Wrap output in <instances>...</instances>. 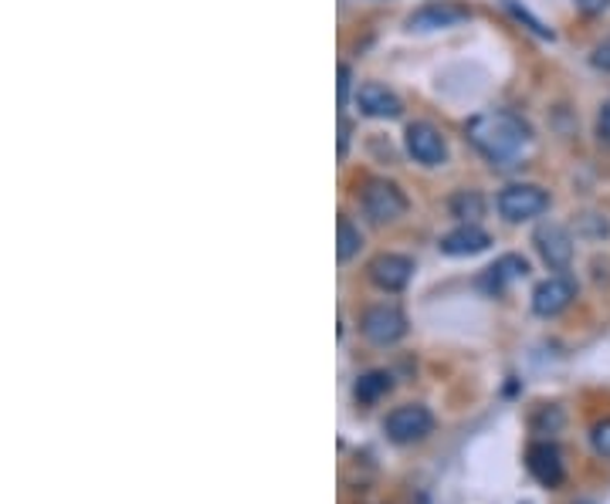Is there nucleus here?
<instances>
[{
  "label": "nucleus",
  "mask_w": 610,
  "mask_h": 504,
  "mask_svg": "<svg viewBox=\"0 0 610 504\" xmlns=\"http://www.w3.org/2000/svg\"><path fill=\"white\" fill-rule=\"evenodd\" d=\"M481 214H486V200H481V193L475 190H462L452 196V217L465 220V224H475Z\"/></svg>",
  "instance_id": "16"
},
{
  "label": "nucleus",
  "mask_w": 610,
  "mask_h": 504,
  "mask_svg": "<svg viewBox=\"0 0 610 504\" xmlns=\"http://www.w3.org/2000/svg\"><path fill=\"white\" fill-rule=\"evenodd\" d=\"M492 244V238L486 230H481L478 224H462L458 230H452V233H444L441 238V254H447V257H471V254H481Z\"/></svg>",
  "instance_id": "11"
},
{
  "label": "nucleus",
  "mask_w": 610,
  "mask_h": 504,
  "mask_svg": "<svg viewBox=\"0 0 610 504\" xmlns=\"http://www.w3.org/2000/svg\"><path fill=\"white\" fill-rule=\"evenodd\" d=\"M349 82H352V72L346 69V64H339V109L346 106V98H349Z\"/></svg>",
  "instance_id": "20"
},
{
  "label": "nucleus",
  "mask_w": 610,
  "mask_h": 504,
  "mask_svg": "<svg viewBox=\"0 0 610 504\" xmlns=\"http://www.w3.org/2000/svg\"><path fill=\"white\" fill-rule=\"evenodd\" d=\"M526 275H529L526 257H519V254H505V257H499V261L489 267V275L481 278V288H486V291H502L509 281H519V278H526Z\"/></svg>",
  "instance_id": "14"
},
{
  "label": "nucleus",
  "mask_w": 610,
  "mask_h": 504,
  "mask_svg": "<svg viewBox=\"0 0 610 504\" xmlns=\"http://www.w3.org/2000/svg\"><path fill=\"white\" fill-rule=\"evenodd\" d=\"M526 467L529 475L542 484V488H557L563 481V454L557 444L550 441H536L529 451H526Z\"/></svg>",
  "instance_id": "8"
},
{
  "label": "nucleus",
  "mask_w": 610,
  "mask_h": 504,
  "mask_svg": "<svg viewBox=\"0 0 610 504\" xmlns=\"http://www.w3.org/2000/svg\"><path fill=\"white\" fill-rule=\"evenodd\" d=\"M468 140L495 166H516L533 143V129L516 112H481L468 122Z\"/></svg>",
  "instance_id": "1"
},
{
  "label": "nucleus",
  "mask_w": 610,
  "mask_h": 504,
  "mask_svg": "<svg viewBox=\"0 0 610 504\" xmlns=\"http://www.w3.org/2000/svg\"><path fill=\"white\" fill-rule=\"evenodd\" d=\"M349 132H352V125H349L346 119H339V156H346V146H349Z\"/></svg>",
  "instance_id": "22"
},
{
  "label": "nucleus",
  "mask_w": 610,
  "mask_h": 504,
  "mask_svg": "<svg viewBox=\"0 0 610 504\" xmlns=\"http://www.w3.org/2000/svg\"><path fill=\"white\" fill-rule=\"evenodd\" d=\"M573 4L581 11H587V14H597V11H603L610 4V0H573Z\"/></svg>",
  "instance_id": "21"
},
{
  "label": "nucleus",
  "mask_w": 610,
  "mask_h": 504,
  "mask_svg": "<svg viewBox=\"0 0 610 504\" xmlns=\"http://www.w3.org/2000/svg\"><path fill=\"white\" fill-rule=\"evenodd\" d=\"M576 298V285L570 278H546L542 285H536L533 291V312L539 319H553L563 309H570V301Z\"/></svg>",
  "instance_id": "9"
},
{
  "label": "nucleus",
  "mask_w": 610,
  "mask_h": 504,
  "mask_svg": "<svg viewBox=\"0 0 610 504\" xmlns=\"http://www.w3.org/2000/svg\"><path fill=\"white\" fill-rule=\"evenodd\" d=\"M363 248V233H360V227H352V220L349 217H339V248H336V257L346 264L352 254H357Z\"/></svg>",
  "instance_id": "17"
},
{
  "label": "nucleus",
  "mask_w": 610,
  "mask_h": 504,
  "mask_svg": "<svg viewBox=\"0 0 610 504\" xmlns=\"http://www.w3.org/2000/svg\"><path fill=\"white\" fill-rule=\"evenodd\" d=\"M462 21H468V11L452 8V4H428L407 17V27L410 31H441V27H455Z\"/></svg>",
  "instance_id": "13"
},
{
  "label": "nucleus",
  "mask_w": 610,
  "mask_h": 504,
  "mask_svg": "<svg viewBox=\"0 0 610 504\" xmlns=\"http://www.w3.org/2000/svg\"><path fill=\"white\" fill-rule=\"evenodd\" d=\"M360 207L373 224H394L407 214V196L391 180H370L360 193Z\"/></svg>",
  "instance_id": "2"
},
{
  "label": "nucleus",
  "mask_w": 610,
  "mask_h": 504,
  "mask_svg": "<svg viewBox=\"0 0 610 504\" xmlns=\"http://www.w3.org/2000/svg\"><path fill=\"white\" fill-rule=\"evenodd\" d=\"M434 430V417L421 403H407V407H397L387 420H383V433L394 444H417Z\"/></svg>",
  "instance_id": "4"
},
{
  "label": "nucleus",
  "mask_w": 610,
  "mask_h": 504,
  "mask_svg": "<svg viewBox=\"0 0 610 504\" xmlns=\"http://www.w3.org/2000/svg\"><path fill=\"white\" fill-rule=\"evenodd\" d=\"M367 343L373 346H394L407 335V315L397 309V305H373L363 312V322H360Z\"/></svg>",
  "instance_id": "5"
},
{
  "label": "nucleus",
  "mask_w": 610,
  "mask_h": 504,
  "mask_svg": "<svg viewBox=\"0 0 610 504\" xmlns=\"http://www.w3.org/2000/svg\"><path fill=\"white\" fill-rule=\"evenodd\" d=\"M590 441H594V451H597L600 457L610 460V420H600V423L594 427Z\"/></svg>",
  "instance_id": "18"
},
{
  "label": "nucleus",
  "mask_w": 610,
  "mask_h": 504,
  "mask_svg": "<svg viewBox=\"0 0 610 504\" xmlns=\"http://www.w3.org/2000/svg\"><path fill=\"white\" fill-rule=\"evenodd\" d=\"M499 214L509 220V224H523V220H533L539 214H546L550 207V193L536 183H512L499 193Z\"/></svg>",
  "instance_id": "3"
},
{
  "label": "nucleus",
  "mask_w": 610,
  "mask_h": 504,
  "mask_svg": "<svg viewBox=\"0 0 610 504\" xmlns=\"http://www.w3.org/2000/svg\"><path fill=\"white\" fill-rule=\"evenodd\" d=\"M357 103H360L363 116H370V119H397V116L404 112L400 98H397L387 85H376V82L360 85Z\"/></svg>",
  "instance_id": "12"
},
{
  "label": "nucleus",
  "mask_w": 610,
  "mask_h": 504,
  "mask_svg": "<svg viewBox=\"0 0 610 504\" xmlns=\"http://www.w3.org/2000/svg\"><path fill=\"white\" fill-rule=\"evenodd\" d=\"M370 281L376 285V288H383V291H400V288H407V281H410V275H414V261L410 257H404V254H376L373 261H370Z\"/></svg>",
  "instance_id": "10"
},
{
  "label": "nucleus",
  "mask_w": 610,
  "mask_h": 504,
  "mask_svg": "<svg viewBox=\"0 0 610 504\" xmlns=\"http://www.w3.org/2000/svg\"><path fill=\"white\" fill-rule=\"evenodd\" d=\"M404 143L414 163L421 166H441L447 159V143L431 122H410L404 132Z\"/></svg>",
  "instance_id": "6"
},
{
  "label": "nucleus",
  "mask_w": 610,
  "mask_h": 504,
  "mask_svg": "<svg viewBox=\"0 0 610 504\" xmlns=\"http://www.w3.org/2000/svg\"><path fill=\"white\" fill-rule=\"evenodd\" d=\"M539 257L553 267V272H566L570 261H573V238L570 230L560 227V224H539L536 238H533Z\"/></svg>",
  "instance_id": "7"
},
{
  "label": "nucleus",
  "mask_w": 610,
  "mask_h": 504,
  "mask_svg": "<svg viewBox=\"0 0 610 504\" xmlns=\"http://www.w3.org/2000/svg\"><path fill=\"white\" fill-rule=\"evenodd\" d=\"M600 140L610 143V106H603V112H600Z\"/></svg>",
  "instance_id": "23"
},
{
  "label": "nucleus",
  "mask_w": 610,
  "mask_h": 504,
  "mask_svg": "<svg viewBox=\"0 0 610 504\" xmlns=\"http://www.w3.org/2000/svg\"><path fill=\"white\" fill-rule=\"evenodd\" d=\"M590 61H594V69H600V72H607V75H610V38H603V41L594 48Z\"/></svg>",
  "instance_id": "19"
},
{
  "label": "nucleus",
  "mask_w": 610,
  "mask_h": 504,
  "mask_svg": "<svg viewBox=\"0 0 610 504\" xmlns=\"http://www.w3.org/2000/svg\"><path fill=\"white\" fill-rule=\"evenodd\" d=\"M391 389H394L391 373H383V369H370V373H363L357 380V386H352V396H357V403H363V407H373V403L383 399Z\"/></svg>",
  "instance_id": "15"
}]
</instances>
